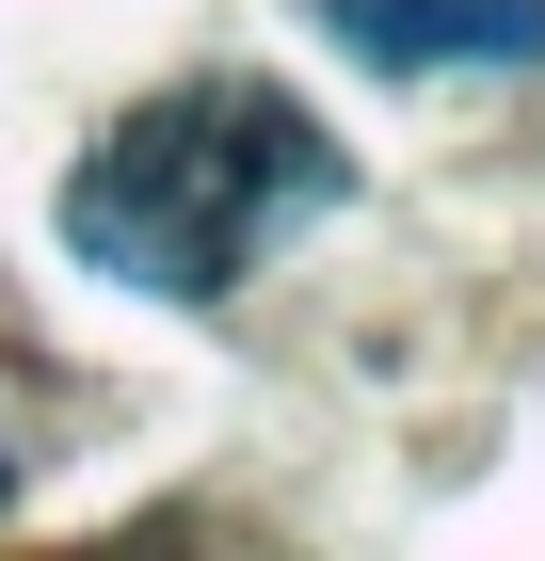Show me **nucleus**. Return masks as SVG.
Instances as JSON below:
<instances>
[{"label":"nucleus","mask_w":545,"mask_h":561,"mask_svg":"<svg viewBox=\"0 0 545 561\" xmlns=\"http://www.w3.org/2000/svg\"><path fill=\"white\" fill-rule=\"evenodd\" d=\"M321 16L370 65H530L545 48V0H321Z\"/></svg>","instance_id":"nucleus-2"},{"label":"nucleus","mask_w":545,"mask_h":561,"mask_svg":"<svg viewBox=\"0 0 545 561\" xmlns=\"http://www.w3.org/2000/svg\"><path fill=\"white\" fill-rule=\"evenodd\" d=\"M337 193H353V161H337V129L305 113V96H273V81H177V96H145V113H113V129L81 145L65 241H81L113 289L209 305V289H241L289 225H321Z\"/></svg>","instance_id":"nucleus-1"}]
</instances>
